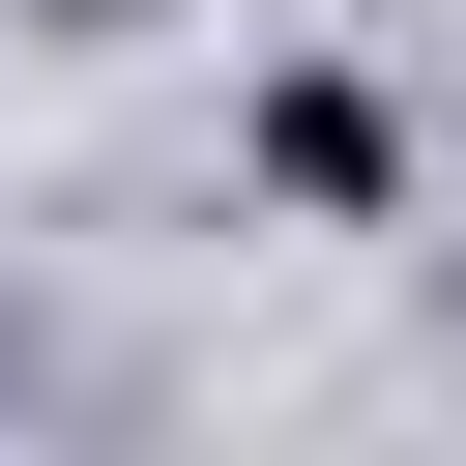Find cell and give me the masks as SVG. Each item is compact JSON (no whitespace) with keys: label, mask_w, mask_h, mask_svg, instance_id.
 Masks as SVG:
<instances>
[{"label":"cell","mask_w":466,"mask_h":466,"mask_svg":"<svg viewBox=\"0 0 466 466\" xmlns=\"http://www.w3.org/2000/svg\"><path fill=\"white\" fill-rule=\"evenodd\" d=\"M262 204H320V233H379V204H408V116H379L350 58H291V87H262Z\"/></svg>","instance_id":"1"}]
</instances>
